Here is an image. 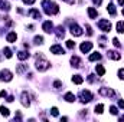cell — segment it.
I'll return each instance as SVG.
<instances>
[{
    "label": "cell",
    "instance_id": "cell-1",
    "mask_svg": "<svg viewBox=\"0 0 124 122\" xmlns=\"http://www.w3.org/2000/svg\"><path fill=\"white\" fill-rule=\"evenodd\" d=\"M43 7H45V12L48 13V14H56L58 12H59V9H58V6L54 3V1H49V0H45L43 3Z\"/></svg>",
    "mask_w": 124,
    "mask_h": 122
},
{
    "label": "cell",
    "instance_id": "cell-2",
    "mask_svg": "<svg viewBox=\"0 0 124 122\" xmlns=\"http://www.w3.org/2000/svg\"><path fill=\"white\" fill-rule=\"evenodd\" d=\"M49 65H51V63L46 61L42 55H39V56H38V59H36V69H38V70L43 72V70H46V69L49 68Z\"/></svg>",
    "mask_w": 124,
    "mask_h": 122
},
{
    "label": "cell",
    "instance_id": "cell-3",
    "mask_svg": "<svg viewBox=\"0 0 124 122\" xmlns=\"http://www.w3.org/2000/svg\"><path fill=\"white\" fill-rule=\"evenodd\" d=\"M98 27H100L102 32H110V30H111V23H110L108 20L102 19V20H100V22H98Z\"/></svg>",
    "mask_w": 124,
    "mask_h": 122
},
{
    "label": "cell",
    "instance_id": "cell-4",
    "mask_svg": "<svg viewBox=\"0 0 124 122\" xmlns=\"http://www.w3.org/2000/svg\"><path fill=\"white\" fill-rule=\"evenodd\" d=\"M81 98H82V102H90L93 99V93L90 91H82L81 92Z\"/></svg>",
    "mask_w": 124,
    "mask_h": 122
},
{
    "label": "cell",
    "instance_id": "cell-5",
    "mask_svg": "<svg viewBox=\"0 0 124 122\" xmlns=\"http://www.w3.org/2000/svg\"><path fill=\"white\" fill-rule=\"evenodd\" d=\"M91 49H93V43H91V42H84V43L81 45V52H82V53H88Z\"/></svg>",
    "mask_w": 124,
    "mask_h": 122
},
{
    "label": "cell",
    "instance_id": "cell-6",
    "mask_svg": "<svg viewBox=\"0 0 124 122\" xmlns=\"http://www.w3.org/2000/svg\"><path fill=\"white\" fill-rule=\"evenodd\" d=\"M71 33H72L74 36H81V34H82V29H81L78 25L74 23V25L71 26Z\"/></svg>",
    "mask_w": 124,
    "mask_h": 122
},
{
    "label": "cell",
    "instance_id": "cell-7",
    "mask_svg": "<svg viewBox=\"0 0 124 122\" xmlns=\"http://www.w3.org/2000/svg\"><path fill=\"white\" fill-rule=\"evenodd\" d=\"M51 52L55 53V55H63V49H62L59 45H54V46H51Z\"/></svg>",
    "mask_w": 124,
    "mask_h": 122
},
{
    "label": "cell",
    "instance_id": "cell-8",
    "mask_svg": "<svg viewBox=\"0 0 124 122\" xmlns=\"http://www.w3.org/2000/svg\"><path fill=\"white\" fill-rule=\"evenodd\" d=\"M22 105H23V106H29V105H31V102H29V95H28L26 92L22 93Z\"/></svg>",
    "mask_w": 124,
    "mask_h": 122
},
{
    "label": "cell",
    "instance_id": "cell-9",
    "mask_svg": "<svg viewBox=\"0 0 124 122\" xmlns=\"http://www.w3.org/2000/svg\"><path fill=\"white\" fill-rule=\"evenodd\" d=\"M71 63H72L74 68H79V66H81V59H79L78 56H72V58H71Z\"/></svg>",
    "mask_w": 124,
    "mask_h": 122
},
{
    "label": "cell",
    "instance_id": "cell-10",
    "mask_svg": "<svg viewBox=\"0 0 124 122\" xmlns=\"http://www.w3.org/2000/svg\"><path fill=\"white\" fill-rule=\"evenodd\" d=\"M100 93L104 95V96H114V92L111 91V89H107V88H101L100 89Z\"/></svg>",
    "mask_w": 124,
    "mask_h": 122
},
{
    "label": "cell",
    "instance_id": "cell-11",
    "mask_svg": "<svg viewBox=\"0 0 124 122\" xmlns=\"http://www.w3.org/2000/svg\"><path fill=\"white\" fill-rule=\"evenodd\" d=\"M42 27H43V30L46 32V33H51L54 26H52V23H51V22L48 20V22H45V23H43V26H42Z\"/></svg>",
    "mask_w": 124,
    "mask_h": 122
},
{
    "label": "cell",
    "instance_id": "cell-12",
    "mask_svg": "<svg viewBox=\"0 0 124 122\" xmlns=\"http://www.w3.org/2000/svg\"><path fill=\"white\" fill-rule=\"evenodd\" d=\"M1 75H3V79H4L6 82H10V81H12V78H13V76H12V73H10L9 70H3V72H1Z\"/></svg>",
    "mask_w": 124,
    "mask_h": 122
},
{
    "label": "cell",
    "instance_id": "cell-13",
    "mask_svg": "<svg viewBox=\"0 0 124 122\" xmlns=\"http://www.w3.org/2000/svg\"><path fill=\"white\" fill-rule=\"evenodd\" d=\"M29 16L35 17V19H40V12H39V10H36V9H32L31 12H29Z\"/></svg>",
    "mask_w": 124,
    "mask_h": 122
},
{
    "label": "cell",
    "instance_id": "cell-14",
    "mask_svg": "<svg viewBox=\"0 0 124 122\" xmlns=\"http://www.w3.org/2000/svg\"><path fill=\"white\" fill-rule=\"evenodd\" d=\"M72 82H74V83H77V85H81V83L84 82V79H82V76L75 75V76H72Z\"/></svg>",
    "mask_w": 124,
    "mask_h": 122
},
{
    "label": "cell",
    "instance_id": "cell-15",
    "mask_svg": "<svg viewBox=\"0 0 124 122\" xmlns=\"http://www.w3.org/2000/svg\"><path fill=\"white\" fill-rule=\"evenodd\" d=\"M16 39H17V34L15 33V32H12V33H9L7 34V42H16Z\"/></svg>",
    "mask_w": 124,
    "mask_h": 122
},
{
    "label": "cell",
    "instance_id": "cell-16",
    "mask_svg": "<svg viewBox=\"0 0 124 122\" xmlns=\"http://www.w3.org/2000/svg\"><path fill=\"white\" fill-rule=\"evenodd\" d=\"M108 56H110L111 59H114V61H118V59H120V53H117V52H114V50H110V52H108Z\"/></svg>",
    "mask_w": 124,
    "mask_h": 122
},
{
    "label": "cell",
    "instance_id": "cell-17",
    "mask_svg": "<svg viewBox=\"0 0 124 122\" xmlns=\"http://www.w3.org/2000/svg\"><path fill=\"white\" fill-rule=\"evenodd\" d=\"M95 70H97V73H98L100 76H104V73H105V69H104V66H102V65H97Z\"/></svg>",
    "mask_w": 124,
    "mask_h": 122
},
{
    "label": "cell",
    "instance_id": "cell-18",
    "mask_svg": "<svg viewBox=\"0 0 124 122\" xmlns=\"http://www.w3.org/2000/svg\"><path fill=\"white\" fill-rule=\"evenodd\" d=\"M65 101H66V102H74V101H75V95L71 93V92L65 93Z\"/></svg>",
    "mask_w": 124,
    "mask_h": 122
},
{
    "label": "cell",
    "instance_id": "cell-19",
    "mask_svg": "<svg viewBox=\"0 0 124 122\" xmlns=\"http://www.w3.org/2000/svg\"><path fill=\"white\" fill-rule=\"evenodd\" d=\"M88 16H90L91 19H95V17H97V10H95L94 7H88Z\"/></svg>",
    "mask_w": 124,
    "mask_h": 122
},
{
    "label": "cell",
    "instance_id": "cell-20",
    "mask_svg": "<svg viewBox=\"0 0 124 122\" xmlns=\"http://www.w3.org/2000/svg\"><path fill=\"white\" fill-rule=\"evenodd\" d=\"M17 58H19L20 61H25V59L29 58V53H28V52H19V53H17Z\"/></svg>",
    "mask_w": 124,
    "mask_h": 122
},
{
    "label": "cell",
    "instance_id": "cell-21",
    "mask_svg": "<svg viewBox=\"0 0 124 122\" xmlns=\"http://www.w3.org/2000/svg\"><path fill=\"white\" fill-rule=\"evenodd\" d=\"M0 114H1L3 116H9V115H10L9 109H7V108H4V106H0Z\"/></svg>",
    "mask_w": 124,
    "mask_h": 122
},
{
    "label": "cell",
    "instance_id": "cell-22",
    "mask_svg": "<svg viewBox=\"0 0 124 122\" xmlns=\"http://www.w3.org/2000/svg\"><path fill=\"white\" fill-rule=\"evenodd\" d=\"M0 9H3V10H9V9H10V6H9V3H7V1L0 0Z\"/></svg>",
    "mask_w": 124,
    "mask_h": 122
},
{
    "label": "cell",
    "instance_id": "cell-23",
    "mask_svg": "<svg viewBox=\"0 0 124 122\" xmlns=\"http://www.w3.org/2000/svg\"><path fill=\"white\" fill-rule=\"evenodd\" d=\"M98 59H101V55L97 52V53H93L91 56H90V61L91 62H94V61H98Z\"/></svg>",
    "mask_w": 124,
    "mask_h": 122
},
{
    "label": "cell",
    "instance_id": "cell-24",
    "mask_svg": "<svg viewBox=\"0 0 124 122\" xmlns=\"http://www.w3.org/2000/svg\"><path fill=\"white\" fill-rule=\"evenodd\" d=\"M117 32L118 33H123L124 32V22H118L117 23Z\"/></svg>",
    "mask_w": 124,
    "mask_h": 122
},
{
    "label": "cell",
    "instance_id": "cell-25",
    "mask_svg": "<svg viewBox=\"0 0 124 122\" xmlns=\"http://www.w3.org/2000/svg\"><path fill=\"white\" fill-rule=\"evenodd\" d=\"M107 10H108V12H110V13H111L113 16L116 14V6H114V4H108V7H107Z\"/></svg>",
    "mask_w": 124,
    "mask_h": 122
},
{
    "label": "cell",
    "instance_id": "cell-26",
    "mask_svg": "<svg viewBox=\"0 0 124 122\" xmlns=\"http://www.w3.org/2000/svg\"><path fill=\"white\" fill-rule=\"evenodd\" d=\"M102 109H104V105H102V103H100V105L95 106V112H97V114H102Z\"/></svg>",
    "mask_w": 124,
    "mask_h": 122
},
{
    "label": "cell",
    "instance_id": "cell-27",
    "mask_svg": "<svg viewBox=\"0 0 124 122\" xmlns=\"http://www.w3.org/2000/svg\"><path fill=\"white\" fill-rule=\"evenodd\" d=\"M35 43H36V45L43 43V37H42V36H36V37H35Z\"/></svg>",
    "mask_w": 124,
    "mask_h": 122
},
{
    "label": "cell",
    "instance_id": "cell-28",
    "mask_svg": "<svg viewBox=\"0 0 124 122\" xmlns=\"http://www.w3.org/2000/svg\"><path fill=\"white\" fill-rule=\"evenodd\" d=\"M66 46H68L69 49H72V47H75V42H72V40H66Z\"/></svg>",
    "mask_w": 124,
    "mask_h": 122
},
{
    "label": "cell",
    "instance_id": "cell-29",
    "mask_svg": "<svg viewBox=\"0 0 124 122\" xmlns=\"http://www.w3.org/2000/svg\"><path fill=\"white\" fill-rule=\"evenodd\" d=\"M4 55H6V58H12V50L9 47H6L4 49Z\"/></svg>",
    "mask_w": 124,
    "mask_h": 122
},
{
    "label": "cell",
    "instance_id": "cell-30",
    "mask_svg": "<svg viewBox=\"0 0 124 122\" xmlns=\"http://www.w3.org/2000/svg\"><path fill=\"white\" fill-rule=\"evenodd\" d=\"M54 86L56 88V89H59L62 86V83H61V81H55V83H54Z\"/></svg>",
    "mask_w": 124,
    "mask_h": 122
},
{
    "label": "cell",
    "instance_id": "cell-31",
    "mask_svg": "<svg viewBox=\"0 0 124 122\" xmlns=\"http://www.w3.org/2000/svg\"><path fill=\"white\" fill-rule=\"evenodd\" d=\"M110 111H111V114H113V115H117V108H116V106H111V108H110Z\"/></svg>",
    "mask_w": 124,
    "mask_h": 122
},
{
    "label": "cell",
    "instance_id": "cell-32",
    "mask_svg": "<svg viewBox=\"0 0 124 122\" xmlns=\"http://www.w3.org/2000/svg\"><path fill=\"white\" fill-rule=\"evenodd\" d=\"M118 76L124 81V69H120V70H118Z\"/></svg>",
    "mask_w": 124,
    "mask_h": 122
},
{
    "label": "cell",
    "instance_id": "cell-33",
    "mask_svg": "<svg viewBox=\"0 0 124 122\" xmlns=\"http://www.w3.org/2000/svg\"><path fill=\"white\" fill-rule=\"evenodd\" d=\"M52 115L54 116H58V108H52Z\"/></svg>",
    "mask_w": 124,
    "mask_h": 122
},
{
    "label": "cell",
    "instance_id": "cell-34",
    "mask_svg": "<svg viewBox=\"0 0 124 122\" xmlns=\"http://www.w3.org/2000/svg\"><path fill=\"white\" fill-rule=\"evenodd\" d=\"M25 69H26V66H19V68H17V72L20 73V72H23Z\"/></svg>",
    "mask_w": 124,
    "mask_h": 122
},
{
    "label": "cell",
    "instance_id": "cell-35",
    "mask_svg": "<svg viewBox=\"0 0 124 122\" xmlns=\"http://www.w3.org/2000/svg\"><path fill=\"white\" fill-rule=\"evenodd\" d=\"M23 3H26V4H33L35 0H23Z\"/></svg>",
    "mask_w": 124,
    "mask_h": 122
},
{
    "label": "cell",
    "instance_id": "cell-36",
    "mask_svg": "<svg viewBox=\"0 0 124 122\" xmlns=\"http://www.w3.org/2000/svg\"><path fill=\"white\" fill-rule=\"evenodd\" d=\"M118 106H120V108H123V109H124V101H121V99L118 101Z\"/></svg>",
    "mask_w": 124,
    "mask_h": 122
},
{
    "label": "cell",
    "instance_id": "cell-37",
    "mask_svg": "<svg viewBox=\"0 0 124 122\" xmlns=\"http://www.w3.org/2000/svg\"><path fill=\"white\" fill-rule=\"evenodd\" d=\"M0 96H1V98L7 96V92H6V91H1V92H0Z\"/></svg>",
    "mask_w": 124,
    "mask_h": 122
},
{
    "label": "cell",
    "instance_id": "cell-38",
    "mask_svg": "<svg viewBox=\"0 0 124 122\" xmlns=\"http://www.w3.org/2000/svg\"><path fill=\"white\" fill-rule=\"evenodd\" d=\"M113 42H114V46H117V47H118V46H120V42H118V40H117V39H114V40H113Z\"/></svg>",
    "mask_w": 124,
    "mask_h": 122
},
{
    "label": "cell",
    "instance_id": "cell-39",
    "mask_svg": "<svg viewBox=\"0 0 124 122\" xmlns=\"http://www.w3.org/2000/svg\"><path fill=\"white\" fill-rule=\"evenodd\" d=\"M94 3H95V4H100V3H101V0H94Z\"/></svg>",
    "mask_w": 124,
    "mask_h": 122
},
{
    "label": "cell",
    "instance_id": "cell-40",
    "mask_svg": "<svg viewBox=\"0 0 124 122\" xmlns=\"http://www.w3.org/2000/svg\"><path fill=\"white\" fill-rule=\"evenodd\" d=\"M68 3H71V4H74V0H66Z\"/></svg>",
    "mask_w": 124,
    "mask_h": 122
},
{
    "label": "cell",
    "instance_id": "cell-41",
    "mask_svg": "<svg viewBox=\"0 0 124 122\" xmlns=\"http://www.w3.org/2000/svg\"><path fill=\"white\" fill-rule=\"evenodd\" d=\"M118 3H120V4H124V0H118Z\"/></svg>",
    "mask_w": 124,
    "mask_h": 122
},
{
    "label": "cell",
    "instance_id": "cell-42",
    "mask_svg": "<svg viewBox=\"0 0 124 122\" xmlns=\"http://www.w3.org/2000/svg\"><path fill=\"white\" fill-rule=\"evenodd\" d=\"M123 16H124V9H123Z\"/></svg>",
    "mask_w": 124,
    "mask_h": 122
}]
</instances>
